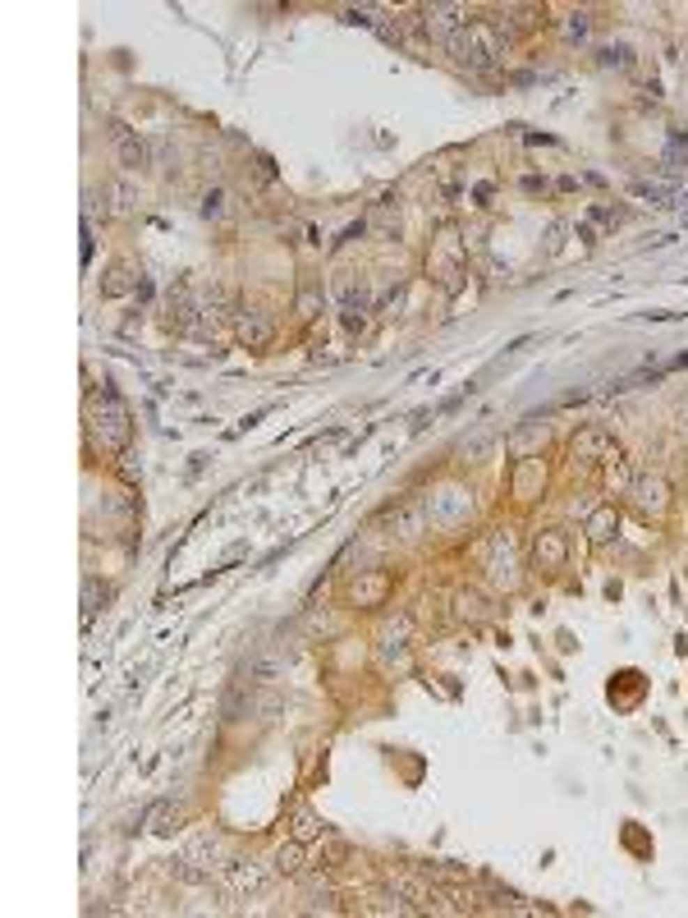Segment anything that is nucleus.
Listing matches in <instances>:
<instances>
[{
    "label": "nucleus",
    "mask_w": 688,
    "mask_h": 918,
    "mask_svg": "<svg viewBox=\"0 0 688 918\" xmlns=\"http://www.w3.org/2000/svg\"><path fill=\"white\" fill-rule=\"evenodd\" d=\"M450 51H454L459 65H487L491 56H500V42H496V28L491 23H468V28H459L454 37H450Z\"/></svg>",
    "instance_id": "obj_1"
},
{
    "label": "nucleus",
    "mask_w": 688,
    "mask_h": 918,
    "mask_svg": "<svg viewBox=\"0 0 688 918\" xmlns=\"http://www.w3.org/2000/svg\"><path fill=\"white\" fill-rule=\"evenodd\" d=\"M115 156H120V166H129V170L147 166V147H142L124 124H115Z\"/></svg>",
    "instance_id": "obj_2"
},
{
    "label": "nucleus",
    "mask_w": 688,
    "mask_h": 918,
    "mask_svg": "<svg viewBox=\"0 0 688 918\" xmlns=\"http://www.w3.org/2000/svg\"><path fill=\"white\" fill-rule=\"evenodd\" d=\"M147 831H156V836H165V831H175V822H179V808L170 804V799H161V804H152L147 808Z\"/></svg>",
    "instance_id": "obj_3"
},
{
    "label": "nucleus",
    "mask_w": 688,
    "mask_h": 918,
    "mask_svg": "<svg viewBox=\"0 0 688 918\" xmlns=\"http://www.w3.org/2000/svg\"><path fill=\"white\" fill-rule=\"evenodd\" d=\"M298 859H303V841L284 845V850L275 854V868H280V873H298V868H303V863H298Z\"/></svg>",
    "instance_id": "obj_4"
},
{
    "label": "nucleus",
    "mask_w": 688,
    "mask_h": 918,
    "mask_svg": "<svg viewBox=\"0 0 688 918\" xmlns=\"http://www.w3.org/2000/svg\"><path fill=\"white\" fill-rule=\"evenodd\" d=\"M239 335H243V340H248V344H266V340H271V326H266V321H262V317H252V321H248V317H243V326H239Z\"/></svg>",
    "instance_id": "obj_5"
},
{
    "label": "nucleus",
    "mask_w": 688,
    "mask_h": 918,
    "mask_svg": "<svg viewBox=\"0 0 688 918\" xmlns=\"http://www.w3.org/2000/svg\"><path fill=\"white\" fill-rule=\"evenodd\" d=\"M312 836H321L317 818H312V813H298L294 818V841H312Z\"/></svg>",
    "instance_id": "obj_6"
},
{
    "label": "nucleus",
    "mask_w": 688,
    "mask_h": 918,
    "mask_svg": "<svg viewBox=\"0 0 688 918\" xmlns=\"http://www.w3.org/2000/svg\"><path fill=\"white\" fill-rule=\"evenodd\" d=\"M124 289H129V271H124V266H115V271H110V280H106V294L115 299V294H124Z\"/></svg>",
    "instance_id": "obj_7"
},
{
    "label": "nucleus",
    "mask_w": 688,
    "mask_h": 918,
    "mask_svg": "<svg viewBox=\"0 0 688 918\" xmlns=\"http://www.w3.org/2000/svg\"><path fill=\"white\" fill-rule=\"evenodd\" d=\"M225 211V193H207V202H202V216H220Z\"/></svg>",
    "instance_id": "obj_8"
}]
</instances>
